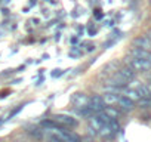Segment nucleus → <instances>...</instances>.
<instances>
[{"mask_svg": "<svg viewBox=\"0 0 151 142\" xmlns=\"http://www.w3.org/2000/svg\"><path fill=\"white\" fill-rule=\"evenodd\" d=\"M135 71L130 68V67H124V68H120L117 73L114 74V77L117 79V80H120L123 85H126L127 82H132L133 79H135Z\"/></svg>", "mask_w": 151, "mask_h": 142, "instance_id": "obj_1", "label": "nucleus"}, {"mask_svg": "<svg viewBox=\"0 0 151 142\" xmlns=\"http://www.w3.org/2000/svg\"><path fill=\"white\" fill-rule=\"evenodd\" d=\"M129 67L135 71H148L151 68V64L148 59H141V58H132L129 61Z\"/></svg>", "mask_w": 151, "mask_h": 142, "instance_id": "obj_2", "label": "nucleus"}, {"mask_svg": "<svg viewBox=\"0 0 151 142\" xmlns=\"http://www.w3.org/2000/svg\"><path fill=\"white\" fill-rule=\"evenodd\" d=\"M88 107L92 110L93 114H98V113L104 111L105 104H104V101H102V96H99V95H93V96H91V98H89V104H88Z\"/></svg>", "mask_w": 151, "mask_h": 142, "instance_id": "obj_3", "label": "nucleus"}, {"mask_svg": "<svg viewBox=\"0 0 151 142\" xmlns=\"http://www.w3.org/2000/svg\"><path fill=\"white\" fill-rule=\"evenodd\" d=\"M53 118H55L56 123L61 124V127H76L79 124L77 120L71 115H68V114H56Z\"/></svg>", "mask_w": 151, "mask_h": 142, "instance_id": "obj_4", "label": "nucleus"}, {"mask_svg": "<svg viewBox=\"0 0 151 142\" xmlns=\"http://www.w3.org/2000/svg\"><path fill=\"white\" fill-rule=\"evenodd\" d=\"M71 104L77 108H82V107H88L89 104V96L83 92H77L71 96Z\"/></svg>", "mask_w": 151, "mask_h": 142, "instance_id": "obj_5", "label": "nucleus"}, {"mask_svg": "<svg viewBox=\"0 0 151 142\" xmlns=\"http://www.w3.org/2000/svg\"><path fill=\"white\" fill-rule=\"evenodd\" d=\"M119 98H120V93H116V92H105V93L102 95V101H104L105 107L117 105Z\"/></svg>", "mask_w": 151, "mask_h": 142, "instance_id": "obj_6", "label": "nucleus"}, {"mask_svg": "<svg viewBox=\"0 0 151 142\" xmlns=\"http://www.w3.org/2000/svg\"><path fill=\"white\" fill-rule=\"evenodd\" d=\"M117 105H119L120 111H126V113H129V111H132V110L135 108V102H133V101H130L129 98L123 96V95H120Z\"/></svg>", "mask_w": 151, "mask_h": 142, "instance_id": "obj_7", "label": "nucleus"}, {"mask_svg": "<svg viewBox=\"0 0 151 142\" xmlns=\"http://www.w3.org/2000/svg\"><path fill=\"white\" fill-rule=\"evenodd\" d=\"M133 46L135 47H141V49H145V50H150L151 49V40L147 37V36H139L133 40Z\"/></svg>", "mask_w": 151, "mask_h": 142, "instance_id": "obj_8", "label": "nucleus"}, {"mask_svg": "<svg viewBox=\"0 0 151 142\" xmlns=\"http://www.w3.org/2000/svg\"><path fill=\"white\" fill-rule=\"evenodd\" d=\"M123 96H126V98H129L130 101H133V102H136V101H139L142 96L139 95V92L136 90V89H132V87H126V89H123Z\"/></svg>", "mask_w": 151, "mask_h": 142, "instance_id": "obj_9", "label": "nucleus"}, {"mask_svg": "<svg viewBox=\"0 0 151 142\" xmlns=\"http://www.w3.org/2000/svg\"><path fill=\"white\" fill-rule=\"evenodd\" d=\"M130 55H132V58L147 59V58H148V55H150V52H148V50H145V49H141V47H133V49L130 50Z\"/></svg>", "mask_w": 151, "mask_h": 142, "instance_id": "obj_10", "label": "nucleus"}, {"mask_svg": "<svg viewBox=\"0 0 151 142\" xmlns=\"http://www.w3.org/2000/svg\"><path fill=\"white\" fill-rule=\"evenodd\" d=\"M98 135H99L101 138H104V139H111V138H113L116 133H114V132H113V130H111V129L107 126V124H104V126L99 129Z\"/></svg>", "mask_w": 151, "mask_h": 142, "instance_id": "obj_11", "label": "nucleus"}, {"mask_svg": "<svg viewBox=\"0 0 151 142\" xmlns=\"http://www.w3.org/2000/svg\"><path fill=\"white\" fill-rule=\"evenodd\" d=\"M104 113H105L108 117L116 118V120L122 115V111H120V110H117V108H114V107H105V108H104Z\"/></svg>", "mask_w": 151, "mask_h": 142, "instance_id": "obj_12", "label": "nucleus"}, {"mask_svg": "<svg viewBox=\"0 0 151 142\" xmlns=\"http://www.w3.org/2000/svg\"><path fill=\"white\" fill-rule=\"evenodd\" d=\"M138 102H139V107H141V108H148V107H151V98H150V96L141 98Z\"/></svg>", "mask_w": 151, "mask_h": 142, "instance_id": "obj_13", "label": "nucleus"}, {"mask_svg": "<svg viewBox=\"0 0 151 142\" xmlns=\"http://www.w3.org/2000/svg\"><path fill=\"white\" fill-rule=\"evenodd\" d=\"M47 142H64L59 136H56V135H53V133H49L47 135Z\"/></svg>", "mask_w": 151, "mask_h": 142, "instance_id": "obj_14", "label": "nucleus"}, {"mask_svg": "<svg viewBox=\"0 0 151 142\" xmlns=\"http://www.w3.org/2000/svg\"><path fill=\"white\" fill-rule=\"evenodd\" d=\"M22 108H24V105H19V107H18V108H15V110H14V111H12V113H11V114H9V118H12V117H14V115H17V114H18V113H19V111H21V110H22Z\"/></svg>", "mask_w": 151, "mask_h": 142, "instance_id": "obj_15", "label": "nucleus"}, {"mask_svg": "<svg viewBox=\"0 0 151 142\" xmlns=\"http://www.w3.org/2000/svg\"><path fill=\"white\" fill-rule=\"evenodd\" d=\"M64 74V71H61V70H55L53 73H52V77H59V76H62Z\"/></svg>", "mask_w": 151, "mask_h": 142, "instance_id": "obj_16", "label": "nucleus"}, {"mask_svg": "<svg viewBox=\"0 0 151 142\" xmlns=\"http://www.w3.org/2000/svg\"><path fill=\"white\" fill-rule=\"evenodd\" d=\"M148 61H150V64H151V52H150V55H148V58H147Z\"/></svg>", "mask_w": 151, "mask_h": 142, "instance_id": "obj_17", "label": "nucleus"}, {"mask_svg": "<svg viewBox=\"0 0 151 142\" xmlns=\"http://www.w3.org/2000/svg\"><path fill=\"white\" fill-rule=\"evenodd\" d=\"M147 37H148V39L151 40V30H150V33H148V36H147Z\"/></svg>", "mask_w": 151, "mask_h": 142, "instance_id": "obj_18", "label": "nucleus"}, {"mask_svg": "<svg viewBox=\"0 0 151 142\" xmlns=\"http://www.w3.org/2000/svg\"><path fill=\"white\" fill-rule=\"evenodd\" d=\"M0 124H2V120H0Z\"/></svg>", "mask_w": 151, "mask_h": 142, "instance_id": "obj_19", "label": "nucleus"}]
</instances>
